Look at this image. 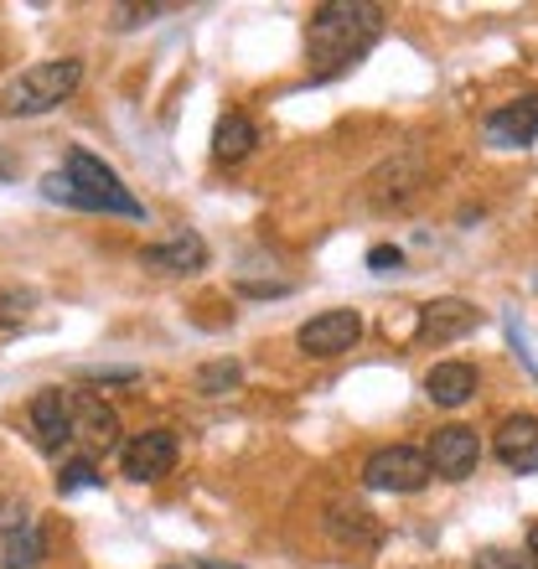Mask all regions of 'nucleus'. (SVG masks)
I'll use <instances>...</instances> for the list:
<instances>
[{"label": "nucleus", "mask_w": 538, "mask_h": 569, "mask_svg": "<svg viewBox=\"0 0 538 569\" xmlns=\"http://www.w3.org/2000/svg\"><path fill=\"white\" fill-rule=\"evenodd\" d=\"M99 466H93V456H73V461H62V471H58V492L62 497H73V492H83V487H99Z\"/></svg>", "instance_id": "obj_18"}, {"label": "nucleus", "mask_w": 538, "mask_h": 569, "mask_svg": "<svg viewBox=\"0 0 538 569\" xmlns=\"http://www.w3.org/2000/svg\"><path fill=\"white\" fill-rule=\"evenodd\" d=\"M140 264H146V270H161V274H197L208 264V243L197 239V233H177V239L140 249Z\"/></svg>", "instance_id": "obj_12"}, {"label": "nucleus", "mask_w": 538, "mask_h": 569, "mask_svg": "<svg viewBox=\"0 0 538 569\" xmlns=\"http://www.w3.org/2000/svg\"><path fill=\"white\" fill-rule=\"evenodd\" d=\"M78 83H83V62L78 58L37 62V68H27L21 78H11V83L0 89V114H11V120L47 114V109H58L62 99H73Z\"/></svg>", "instance_id": "obj_3"}, {"label": "nucleus", "mask_w": 538, "mask_h": 569, "mask_svg": "<svg viewBox=\"0 0 538 569\" xmlns=\"http://www.w3.org/2000/svg\"><path fill=\"white\" fill-rule=\"evenodd\" d=\"M239 290L243 296H290V284H280V280H239Z\"/></svg>", "instance_id": "obj_24"}, {"label": "nucleus", "mask_w": 538, "mask_h": 569, "mask_svg": "<svg viewBox=\"0 0 538 569\" xmlns=\"http://www.w3.org/2000/svg\"><path fill=\"white\" fill-rule=\"evenodd\" d=\"M31 306H37L31 290H0V327H21L31 316Z\"/></svg>", "instance_id": "obj_19"}, {"label": "nucleus", "mask_w": 538, "mask_h": 569, "mask_svg": "<svg viewBox=\"0 0 538 569\" xmlns=\"http://www.w3.org/2000/svg\"><path fill=\"white\" fill-rule=\"evenodd\" d=\"M42 197L47 202H68L78 212H114V218H146V202L120 181L114 166H104L89 150H68L62 171L42 177Z\"/></svg>", "instance_id": "obj_1"}, {"label": "nucleus", "mask_w": 538, "mask_h": 569, "mask_svg": "<svg viewBox=\"0 0 538 569\" xmlns=\"http://www.w3.org/2000/svg\"><path fill=\"white\" fill-rule=\"evenodd\" d=\"M471 565L477 569H538V559L534 555H512V549H481Z\"/></svg>", "instance_id": "obj_20"}, {"label": "nucleus", "mask_w": 538, "mask_h": 569, "mask_svg": "<svg viewBox=\"0 0 538 569\" xmlns=\"http://www.w3.org/2000/svg\"><path fill=\"white\" fill-rule=\"evenodd\" d=\"M31 430H37V446L42 450H62L73 440V393L62 389H42L31 399Z\"/></svg>", "instance_id": "obj_9"}, {"label": "nucleus", "mask_w": 538, "mask_h": 569, "mask_svg": "<svg viewBox=\"0 0 538 569\" xmlns=\"http://www.w3.org/2000/svg\"><path fill=\"white\" fill-rule=\"evenodd\" d=\"M487 140H492V146H502V150L534 146V140H538V93L492 109V114H487Z\"/></svg>", "instance_id": "obj_10"}, {"label": "nucleus", "mask_w": 538, "mask_h": 569, "mask_svg": "<svg viewBox=\"0 0 538 569\" xmlns=\"http://www.w3.org/2000/svg\"><path fill=\"white\" fill-rule=\"evenodd\" d=\"M528 555H534V559H538V523H534V528H528Z\"/></svg>", "instance_id": "obj_26"}, {"label": "nucleus", "mask_w": 538, "mask_h": 569, "mask_svg": "<svg viewBox=\"0 0 538 569\" xmlns=\"http://www.w3.org/2000/svg\"><path fill=\"white\" fill-rule=\"evenodd\" d=\"M430 477H435L430 456L415 446H383L368 456V466H362V481H368L373 492H419Z\"/></svg>", "instance_id": "obj_4"}, {"label": "nucleus", "mask_w": 538, "mask_h": 569, "mask_svg": "<svg viewBox=\"0 0 538 569\" xmlns=\"http://www.w3.org/2000/svg\"><path fill=\"white\" fill-rule=\"evenodd\" d=\"M383 31V11L378 6H362V0H331L311 16V31H306V52L316 62V78H331L352 68V62L378 42Z\"/></svg>", "instance_id": "obj_2"}, {"label": "nucleus", "mask_w": 538, "mask_h": 569, "mask_svg": "<svg viewBox=\"0 0 538 569\" xmlns=\"http://www.w3.org/2000/svg\"><path fill=\"white\" fill-rule=\"evenodd\" d=\"M471 327H477V306L466 300H430L419 311V342H456Z\"/></svg>", "instance_id": "obj_13"}, {"label": "nucleus", "mask_w": 538, "mask_h": 569, "mask_svg": "<svg viewBox=\"0 0 538 569\" xmlns=\"http://www.w3.org/2000/svg\"><path fill=\"white\" fill-rule=\"evenodd\" d=\"M73 440H83L89 450H114L120 446V415L99 393H73Z\"/></svg>", "instance_id": "obj_11"}, {"label": "nucleus", "mask_w": 538, "mask_h": 569, "mask_svg": "<svg viewBox=\"0 0 538 569\" xmlns=\"http://www.w3.org/2000/svg\"><path fill=\"white\" fill-rule=\"evenodd\" d=\"M368 264H373L378 274H389V270H399V264H404V254L393 249V243H378L373 254H368Z\"/></svg>", "instance_id": "obj_22"}, {"label": "nucleus", "mask_w": 538, "mask_h": 569, "mask_svg": "<svg viewBox=\"0 0 538 569\" xmlns=\"http://www.w3.org/2000/svg\"><path fill=\"white\" fill-rule=\"evenodd\" d=\"M134 368H89V383H134Z\"/></svg>", "instance_id": "obj_23"}, {"label": "nucleus", "mask_w": 538, "mask_h": 569, "mask_svg": "<svg viewBox=\"0 0 538 569\" xmlns=\"http://www.w3.org/2000/svg\"><path fill=\"white\" fill-rule=\"evenodd\" d=\"M255 146H259V130L249 114H223L218 130H212V156H218V161H243Z\"/></svg>", "instance_id": "obj_15"}, {"label": "nucleus", "mask_w": 538, "mask_h": 569, "mask_svg": "<svg viewBox=\"0 0 538 569\" xmlns=\"http://www.w3.org/2000/svg\"><path fill=\"white\" fill-rule=\"evenodd\" d=\"M239 378H243L239 362H233V358H218V362H208V368L197 373V393H202V399H223V393L239 389Z\"/></svg>", "instance_id": "obj_17"}, {"label": "nucleus", "mask_w": 538, "mask_h": 569, "mask_svg": "<svg viewBox=\"0 0 538 569\" xmlns=\"http://www.w3.org/2000/svg\"><path fill=\"white\" fill-rule=\"evenodd\" d=\"M425 456H430L435 477L466 481L481 461V440H477V430H466V425H446V430L430 435V450H425Z\"/></svg>", "instance_id": "obj_6"}, {"label": "nucleus", "mask_w": 538, "mask_h": 569, "mask_svg": "<svg viewBox=\"0 0 538 569\" xmlns=\"http://www.w3.org/2000/svg\"><path fill=\"white\" fill-rule=\"evenodd\" d=\"M27 523H31L27 502H16V497H6V502H0V533H16V528H27Z\"/></svg>", "instance_id": "obj_21"}, {"label": "nucleus", "mask_w": 538, "mask_h": 569, "mask_svg": "<svg viewBox=\"0 0 538 569\" xmlns=\"http://www.w3.org/2000/svg\"><path fill=\"white\" fill-rule=\"evenodd\" d=\"M358 337H362V316L358 311H321L296 331L300 352H311V358H342V352L358 347Z\"/></svg>", "instance_id": "obj_5"}, {"label": "nucleus", "mask_w": 538, "mask_h": 569, "mask_svg": "<svg viewBox=\"0 0 538 569\" xmlns=\"http://www.w3.org/2000/svg\"><path fill=\"white\" fill-rule=\"evenodd\" d=\"M425 393L440 409H461L477 393V368L471 362H435L430 373H425Z\"/></svg>", "instance_id": "obj_14"}, {"label": "nucleus", "mask_w": 538, "mask_h": 569, "mask_svg": "<svg viewBox=\"0 0 538 569\" xmlns=\"http://www.w3.org/2000/svg\"><path fill=\"white\" fill-rule=\"evenodd\" d=\"M16 171H21V166H16V156H11V150H0V181H11Z\"/></svg>", "instance_id": "obj_25"}, {"label": "nucleus", "mask_w": 538, "mask_h": 569, "mask_svg": "<svg viewBox=\"0 0 538 569\" xmlns=\"http://www.w3.org/2000/svg\"><path fill=\"white\" fill-rule=\"evenodd\" d=\"M47 555V543H42V528L27 523V528H16V533H6V543H0V559H6V569H37Z\"/></svg>", "instance_id": "obj_16"}, {"label": "nucleus", "mask_w": 538, "mask_h": 569, "mask_svg": "<svg viewBox=\"0 0 538 569\" xmlns=\"http://www.w3.org/2000/svg\"><path fill=\"white\" fill-rule=\"evenodd\" d=\"M120 466L130 481H161L177 466V435L171 430H146L134 435L130 446L120 450Z\"/></svg>", "instance_id": "obj_7"}, {"label": "nucleus", "mask_w": 538, "mask_h": 569, "mask_svg": "<svg viewBox=\"0 0 538 569\" xmlns=\"http://www.w3.org/2000/svg\"><path fill=\"white\" fill-rule=\"evenodd\" d=\"M497 461L518 471V477H534L538 471V415H508L497 425Z\"/></svg>", "instance_id": "obj_8"}]
</instances>
